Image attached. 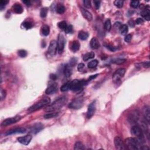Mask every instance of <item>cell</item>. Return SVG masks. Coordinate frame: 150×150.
<instances>
[{"label": "cell", "mask_w": 150, "mask_h": 150, "mask_svg": "<svg viewBox=\"0 0 150 150\" xmlns=\"http://www.w3.org/2000/svg\"><path fill=\"white\" fill-rule=\"evenodd\" d=\"M67 102V98L65 96L58 99L57 100H55L53 103L50 104L48 105L47 107L45 109L46 111H53L55 110H59L62 108L63 106L66 104Z\"/></svg>", "instance_id": "obj_1"}, {"label": "cell", "mask_w": 150, "mask_h": 150, "mask_svg": "<svg viewBox=\"0 0 150 150\" xmlns=\"http://www.w3.org/2000/svg\"><path fill=\"white\" fill-rule=\"evenodd\" d=\"M131 132L134 136H135L136 138L135 139L138 141L140 144L144 143L145 139H144V132L141 128L138 125H135L132 126L131 129Z\"/></svg>", "instance_id": "obj_2"}, {"label": "cell", "mask_w": 150, "mask_h": 150, "mask_svg": "<svg viewBox=\"0 0 150 150\" xmlns=\"http://www.w3.org/2000/svg\"><path fill=\"white\" fill-rule=\"evenodd\" d=\"M50 103V100L49 97H44V98L42 99L41 100H39L37 103H35L32 106L28 109V111L30 112H33L37 111V110H40L45 107V106L49 105Z\"/></svg>", "instance_id": "obj_3"}, {"label": "cell", "mask_w": 150, "mask_h": 150, "mask_svg": "<svg viewBox=\"0 0 150 150\" xmlns=\"http://www.w3.org/2000/svg\"><path fill=\"white\" fill-rule=\"evenodd\" d=\"M124 145L130 150H141V144L134 138L130 137L125 140Z\"/></svg>", "instance_id": "obj_4"}, {"label": "cell", "mask_w": 150, "mask_h": 150, "mask_svg": "<svg viewBox=\"0 0 150 150\" xmlns=\"http://www.w3.org/2000/svg\"><path fill=\"white\" fill-rule=\"evenodd\" d=\"M87 84V81L84 80H79L75 79L70 81V90L74 91H79L83 88L84 86L86 85Z\"/></svg>", "instance_id": "obj_5"}, {"label": "cell", "mask_w": 150, "mask_h": 150, "mask_svg": "<svg viewBox=\"0 0 150 150\" xmlns=\"http://www.w3.org/2000/svg\"><path fill=\"white\" fill-rule=\"evenodd\" d=\"M65 37L63 35L62 33H59L58 35V39L57 42V47H58V52L59 54H61L64 50V48L65 46Z\"/></svg>", "instance_id": "obj_6"}, {"label": "cell", "mask_w": 150, "mask_h": 150, "mask_svg": "<svg viewBox=\"0 0 150 150\" xmlns=\"http://www.w3.org/2000/svg\"><path fill=\"white\" fill-rule=\"evenodd\" d=\"M84 99L83 97L75 99L69 104V107L73 109H79L83 105Z\"/></svg>", "instance_id": "obj_7"}, {"label": "cell", "mask_w": 150, "mask_h": 150, "mask_svg": "<svg viewBox=\"0 0 150 150\" xmlns=\"http://www.w3.org/2000/svg\"><path fill=\"white\" fill-rule=\"evenodd\" d=\"M140 119V114L138 110H134L132 111L128 117V120L131 124L138 123Z\"/></svg>", "instance_id": "obj_8"}, {"label": "cell", "mask_w": 150, "mask_h": 150, "mask_svg": "<svg viewBox=\"0 0 150 150\" xmlns=\"http://www.w3.org/2000/svg\"><path fill=\"white\" fill-rule=\"evenodd\" d=\"M21 119V116H15V117L8 118V119H5V120L3 121L2 123H1V126L5 127L9 126V125L12 124L16 123L20 121Z\"/></svg>", "instance_id": "obj_9"}, {"label": "cell", "mask_w": 150, "mask_h": 150, "mask_svg": "<svg viewBox=\"0 0 150 150\" xmlns=\"http://www.w3.org/2000/svg\"><path fill=\"white\" fill-rule=\"evenodd\" d=\"M126 73V69L124 68L119 69L114 73L113 75V80L114 81H117L121 79L124 76Z\"/></svg>", "instance_id": "obj_10"}, {"label": "cell", "mask_w": 150, "mask_h": 150, "mask_svg": "<svg viewBox=\"0 0 150 150\" xmlns=\"http://www.w3.org/2000/svg\"><path fill=\"white\" fill-rule=\"evenodd\" d=\"M57 50V42L55 40H51L50 42V44L49 45V48H48V53L51 56H53V55L56 54Z\"/></svg>", "instance_id": "obj_11"}, {"label": "cell", "mask_w": 150, "mask_h": 150, "mask_svg": "<svg viewBox=\"0 0 150 150\" xmlns=\"http://www.w3.org/2000/svg\"><path fill=\"white\" fill-rule=\"evenodd\" d=\"M114 142L116 149L119 150H124L126 149L124 143L123 142L121 138L120 137H116L114 138Z\"/></svg>", "instance_id": "obj_12"}, {"label": "cell", "mask_w": 150, "mask_h": 150, "mask_svg": "<svg viewBox=\"0 0 150 150\" xmlns=\"http://www.w3.org/2000/svg\"><path fill=\"white\" fill-rule=\"evenodd\" d=\"M58 84L56 83H52L51 84H49L47 89L45 90V93L47 94H52L58 91Z\"/></svg>", "instance_id": "obj_13"}, {"label": "cell", "mask_w": 150, "mask_h": 150, "mask_svg": "<svg viewBox=\"0 0 150 150\" xmlns=\"http://www.w3.org/2000/svg\"><path fill=\"white\" fill-rule=\"evenodd\" d=\"M96 101H93L89 104L87 112V117L88 119H90L94 115L96 111Z\"/></svg>", "instance_id": "obj_14"}, {"label": "cell", "mask_w": 150, "mask_h": 150, "mask_svg": "<svg viewBox=\"0 0 150 150\" xmlns=\"http://www.w3.org/2000/svg\"><path fill=\"white\" fill-rule=\"evenodd\" d=\"M32 136L30 135H27L24 137H20L17 138V140L19 142L23 144V145H27L30 143V141L32 140Z\"/></svg>", "instance_id": "obj_15"}, {"label": "cell", "mask_w": 150, "mask_h": 150, "mask_svg": "<svg viewBox=\"0 0 150 150\" xmlns=\"http://www.w3.org/2000/svg\"><path fill=\"white\" fill-rule=\"evenodd\" d=\"M26 129L25 128H17V129L11 130H9L8 131H7L5 133L6 135H11L13 134H23L25 133L26 132Z\"/></svg>", "instance_id": "obj_16"}, {"label": "cell", "mask_w": 150, "mask_h": 150, "mask_svg": "<svg viewBox=\"0 0 150 150\" xmlns=\"http://www.w3.org/2000/svg\"><path fill=\"white\" fill-rule=\"evenodd\" d=\"M142 114L145 120L148 122V123H150V107L148 106H144L142 109Z\"/></svg>", "instance_id": "obj_17"}, {"label": "cell", "mask_w": 150, "mask_h": 150, "mask_svg": "<svg viewBox=\"0 0 150 150\" xmlns=\"http://www.w3.org/2000/svg\"><path fill=\"white\" fill-rule=\"evenodd\" d=\"M43 129V125L40 123L35 124L30 129V132L32 134H36Z\"/></svg>", "instance_id": "obj_18"}, {"label": "cell", "mask_w": 150, "mask_h": 150, "mask_svg": "<svg viewBox=\"0 0 150 150\" xmlns=\"http://www.w3.org/2000/svg\"><path fill=\"white\" fill-rule=\"evenodd\" d=\"M90 47H91L93 49H97L100 48V45L99 43V40L97 39V38L93 37L92 39L90 40Z\"/></svg>", "instance_id": "obj_19"}, {"label": "cell", "mask_w": 150, "mask_h": 150, "mask_svg": "<svg viewBox=\"0 0 150 150\" xmlns=\"http://www.w3.org/2000/svg\"><path fill=\"white\" fill-rule=\"evenodd\" d=\"M81 12L82 15L87 20H88V21H91V20H92L93 16L89 11H88L87 10H85L83 8H81Z\"/></svg>", "instance_id": "obj_20"}, {"label": "cell", "mask_w": 150, "mask_h": 150, "mask_svg": "<svg viewBox=\"0 0 150 150\" xmlns=\"http://www.w3.org/2000/svg\"><path fill=\"white\" fill-rule=\"evenodd\" d=\"M12 10L14 12L16 13V14H21V13L23 12V10L22 7L21 6V4H18V3H16L15 4H14V5L12 6Z\"/></svg>", "instance_id": "obj_21"}, {"label": "cell", "mask_w": 150, "mask_h": 150, "mask_svg": "<svg viewBox=\"0 0 150 150\" xmlns=\"http://www.w3.org/2000/svg\"><path fill=\"white\" fill-rule=\"evenodd\" d=\"M72 68H71V66H70L69 65H65V68L63 69V73L64 75L67 78H69L72 75Z\"/></svg>", "instance_id": "obj_22"}, {"label": "cell", "mask_w": 150, "mask_h": 150, "mask_svg": "<svg viewBox=\"0 0 150 150\" xmlns=\"http://www.w3.org/2000/svg\"><path fill=\"white\" fill-rule=\"evenodd\" d=\"M80 47V45L79 42L77 40H75L72 42V45H71L70 49L72 50V51L76 52L79 50Z\"/></svg>", "instance_id": "obj_23"}, {"label": "cell", "mask_w": 150, "mask_h": 150, "mask_svg": "<svg viewBox=\"0 0 150 150\" xmlns=\"http://www.w3.org/2000/svg\"><path fill=\"white\" fill-rule=\"evenodd\" d=\"M150 11L149 8H145L144 10H142L141 12V15L142 17H144L145 18V20H147V21H150Z\"/></svg>", "instance_id": "obj_24"}, {"label": "cell", "mask_w": 150, "mask_h": 150, "mask_svg": "<svg viewBox=\"0 0 150 150\" xmlns=\"http://www.w3.org/2000/svg\"><path fill=\"white\" fill-rule=\"evenodd\" d=\"M78 37L79 38L82 40H85L88 38L89 37V33L86 32H84L83 30H81L79 32L78 34Z\"/></svg>", "instance_id": "obj_25"}, {"label": "cell", "mask_w": 150, "mask_h": 150, "mask_svg": "<svg viewBox=\"0 0 150 150\" xmlns=\"http://www.w3.org/2000/svg\"><path fill=\"white\" fill-rule=\"evenodd\" d=\"M94 56H95V54H94V52H89V53H86V54L84 55L83 58V59L84 61H87L89 60V59L94 58Z\"/></svg>", "instance_id": "obj_26"}, {"label": "cell", "mask_w": 150, "mask_h": 150, "mask_svg": "<svg viewBox=\"0 0 150 150\" xmlns=\"http://www.w3.org/2000/svg\"><path fill=\"white\" fill-rule=\"evenodd\" d=\"M41 31L42 34L44 36L49 35V33H50V28H49V27L47 25H43V27H42Z\"/></svg>", "instance_id": "obj_27"}, {"label": "cell", "mask_w": 150, "mask_h": 150, "mask_svg": "<svg viewBox=\"0 0 150 150\" xmlns=\"http://www.w3.org/2000/svg\"><path fill=\"white\" fill-rule=\"evenodd\" d=\"M70 81H68L65 84H64L60 88V91L62 92H65V91H67L68 90H70Z\"/></svg>", "instance_id": "obj_28"}, {"label": "cell", "mask_w": 150, "mask_h": 150, "mask_svg": "<svg viewBox=\"0 0 150 150\" xmlns=\"http://www.w3.org/2000/svg\"><path fill=\"white\" fill-rule=\"evenodd\" d=\"M65 10H66V8H65V7H64V5L60 4H58L57 7H56V11H57L58 14H63V13L65 12Z\"/></svg>", "instance_id": "obj_29"}, {"label": "cell", "mask_w": 150, "mask_h": 150, "mask_svg": "<svg viewBox=\"0 0 150 150\" xmlns=\"http://www.w3.org/2000/svg\"><path fill=\"white\" fill-rule=\"evenodd\" d=\"M58 113H49L48 114L44 115L43 117L45 119H49L52 118H55L58 117Z\"/></svg>", "instance_id": "obj_30"}, {"label": "cell", "mask_w": 150, "mask_h": 150, "mask_svg": "<svg viewBox=\"0 0 150 150\" xmlns=\"http://www.w3.org/2000/svg\"><path fill=\"white\" fill-rule=\"evenodd\" d=\"M98 63L99 62L97 60L94 59V60L90 61L89 63H88V65H87V66H88V68H90V69H92V68H96V67L97 66V65H98Z\"/></svg>", "instance_id": "obj_31"}, {"label": "cell", "mask_w": 150, "mask_h": 150, "mask_svg": "<svg viewBox=\"0 0 150 150\" xmlns=\"http://www.w3.org/2000/svg\"><path fill=\"white\" fill-rule=\"evenodd\" d=\"M74 149L75 150H84L85 149V147H84V145L81 143L80 141H78V142H76L75 144V147H74Z\"/></svg>", "instance_id": "obj_32"}, {"label": "cell", "mask_w": 150, "mask_h": 150, "mask_svg": "<svg viewBox=\"0 0 150 150\" xmlns=\"http://www.w3.org/2000/svg\"><path fill=\"white\" fill-rule=\"evenodd\" d=\"M120 32L122 35L127 34V33L128 31H129V28H128V27L127 25H121V27H120Z\"/></svg>", "instance_id": "obj_33"}, {"label": "cell", "mask_w": 150, "mask_h": 150, "mask_svg": "<svg viewBox=\"0 0 150 150\" xmlns=\"http://www.w3.org/2000/svg\"><path fill=\"white\" fill-rule=\"evenodd\" d=\"M111 21H110V20L109 19V20H106L105 23H104V28H105L106 30L109 31V30H111Z\"/></svg>", "instance_id": "obj_34"}, {"label": "cell", "mask_w": 150, "mask_h": 150, "mask_svg": "<svg viewBox=\"0 0 150 150\" xmlns=\"http://www.w3.org/2000/svg\"><path fill=\"white\" fill-rule=\"evenodd\" d=\"M48 11V10L47 8H45H45H42L41 10H40V17H41L42 18H45V17H46V15H47Z\"/></svg>", "instance_id": "obj_35"}, {"label": "cell", "mask_w": 150, "mask_h": 150, "mask_svg": "<svg viewBox=\"0 0 150 150\" xmlns=\"http://www.w3.org/2000/svg\"><path fill=\"white\" fill-rule=\"evenodd\" d=\"M58 26L60 29H62V30H65V29L67 28V27H68L66 22L65 21H61L60 22L58 23Z\"/></svg>", "instance_id": "obj_36"}, {"label": "cell", "mask_w": 150, "mask_h": 150, "mask_svg": "<svg viewBox=\"0 0 150 150\" xmlns=\"http://www.w3.org/2000/svg\"><path fill=\"white\" fill-rule=\"evenodd\" d=\"M22 26L26 30H30L32 27V24L30 21H25L22 24Z\"/></svg>", "instance_id": "obj_37"}, {"label": "cell", "mask_w": 150, "mask_h": 150, "mask_svg": "<svg viewBox=\"0 0 150 150\" xmlns=\"http://www.w3.org/2000/svg\"><path fill=\"white\" fill-rule=\"evenodd\" d=\"M114 4L115 6L117 7V8H121L123 6L124 1H121V0H116V1L114 2Z\"/></svg>", "instance_id": "obj_38"}, {"label": "cell", "mask_w": 150, "mask_h": 150, "mask_svg": "<svg viewBox=\"0 0 150 150\" xmlns=\"http://www.w3.org/2000/svg\"><path fill=\"white\" fill-rule=\"evenodd\" d=\"M130 6L133 8H137L140 6V2L138 1H132L130 2Z\"/></svg>", "instance_id": "obj_39"}, {"label": "cell", "mask_w": 150, "mask_h": 150, "mask_svg": "<svg viewBox=\"0 0 150 150\" xmlns=\"http://www.w3.org/2000/svg\"><path fill=\"white\" fill-rule=\"evenodd\" d=\"M18 54L19 56H20V57L25 58V57H26V56H27V52L25 50H23V49H22V50H18Z\"/></svg>", "instance_id": "obj_40"}, {"label": "cell", "mask_w": 150, "mask_h": 150, "mask_svg": "<svg viewBox=\"0 0 150 150\" xmlns=\"http://www.w3.org/2000/svg\"><path fill=\"white\" fill-rule=\"evenodd\" d=\"M126 62V59H114L112 61V62L114 63L118 64V65H121V64H123V63Z\"/></svg>", "instance_id": "obj_41"}, {"label": "cell", "mask_w": 150, "mask_h": 150, "mask_svg": "<svg viewBox=\"0 0 150 150\" xmlns=\"http://www.w3.org/2000/svg\"><path fill=\"white\" fill-rule=\"evenodd\" d=\"M8 2H9V1H6V0H1L0 1V8H1V10H2L4 7H5V5L8 4Z\"/></svg>", "instance_id": "obj_42"}, {"label": "cell", "mask_w": 150, "mask_h": 150, "mask_svg": "<svg viewBox=\"0 0 150 150\" xmlns=\"http://www.w3.org/2000/svg\"><path fill=\"white\" fill-rule=\"evenodd\" d=\"M83 4L84 7L87 8H90L91 7V1H89V0H84L83 1Z\"/></svg>", "instance_id": "obj_43"}, {"label": "cell", "mask_w": 150, "mask_h": 150, "mask_svg": "<svg viewBox=\"0 0 150 150\" xmlns=\"http://www.w3.org/2000/svg\"><path fill=\"white\" fill-rule=\"evenodd\" d=\"M7 95V92L5 90L1 89V101H2L5 98Z\"/></svg>", "instance_id": "obj_44"}, {"label": "cell", "mask_w": 150, "mask_h": 150, "mask_svg": "<svg viewBox=\"0 0 150 150\" xmlns=\"http://www.w3.org/2000/svg\"><path fill=\"white\" fill-rule=\"evenodd\" d=\"M65 32L66 33H70L73 32V27L72 25H69L67 27V28L65 29Z\"/></svg>", "instance_id": "obj_45"}, {"label": "cell", "mask_w": 150, "mask_h": 150, "mask_svg": "<svg viewBox=\"0 0 150 150\" xmlns=\"http://www.w3.org/2000/svg\"><path fill=\"white\" fill-rule=\"evenodd\" d=\"M93 3H94V6H95L96 9L99 10L100 7V4H101V2H100V1H93Z\"/></svg>", "instance_id": "obj_46"}, {"label": "cell", "mask_w": 150, "mask_h": 150, "mask_svg": "<svg viewBox=\"0 0 150 150\" xmlns=\"http://www.w3.org/2000/svg\"><path fill=\"white\" fill-rule=\"evenodd\" d=\"M132 39V35L131 34H128L125 36L124 38V40L126 42H130L131 41Z\"/></svg>", "instance_id": "obj_47"}, {"label": "cell", "mask_w": 150, "mask_h": 150, "mask_svg": "<svg viewBox=\"0 0 150 150\" xmlns=\"http://www.w3.org/2000/svg\"><path fill=\"white\" fill-rule=\"evenodd\" d=\"M106 48H107V49H109L110 50H111V51H112V52H114L116 50V49H117V48L114 47V46H111V45H106Z\"/></svg>", "instance_id": "obj_48"}, {"label": "cell", "mask_w": 150, "mask_h": 150, "mask_svg": "<svg viewBox=\"0 0 150 150\" xmlns=\"http://www.w3.org/2000/svg\"><path fill=\"white\" fill-rule=\"evenodd\" d=\"M84 67V65L83 63H79L78 66V70L79 71L82 70L83 69Z\"/></svg>", "instance_id": "obj_49"}, {"label": "cell", "mask_w": 150, "mask_h": 150, "mask_svg": "<svg viewBox=\"0 0 150 150\" xmlns=\"http://www.w3.org/2000/svg\"><path fill=\"white\" fill-rule=\"evenodd\" d=\"M22 2L28 7L31 6V2L30 0H24V1H22Z\"/></svg>", "instance_id": "obj_50"}, {"label": "cell", "mask_w": 150, "mask_h": 150, "mask_svg": "<svg viewBox=\"0 0 150 150\" xmlns=\"http://www.w3.org/2000/svg\"><path fill=\"white\" fill-rule=\"evenodd\" d=\"M135 23H136V24H138V25L142 24V23H144V20H143V19L140 18H137V20H136V21H135Z\"/></svg>", "instance_id": "obj_51"}, {"label": "cell", "mask_w": 150, "mask_h": 150, "mask_svg": "<svg viewBox=\"0 0 150 150\" xmlns=\"http://www.w3.org/2000/svg\"><path fill=\"white\" fill-rule=\"evenodd\" d=\"M76 59H72V60H71V61L70 62V66L71 67H72V66H73L74 65H75L76 63Z\"/></svg>", "instance_id": "obj_52"}, {"label": "cell", "mask_w": 150, "mask_h": 150, "mask_svg": "<svg viewBox=\"0 0 150 150\" xmlns=\"http://www.w3.org/2000/svg\"><path fill=\"white\" fill-rule=\"evenodd\" d=\"M121 25H122L121 24V23L120 22H116L115 23V24H114V27L116 28H117V29H119V28H120V27H121Z\"/></svg>", "instance_id": "obj_53"}, {"label": "cell", "mask_w": 150, "mask_h": 150, "mask_svg": "<svg viewBox=\"0 0 150 150\" xmlns=\"http://www.w3.org/2000/svg\"><path fill=\"white\" fill-rule=\"evenodd\" d=\"M50 78L52 80H55L57 79V76L55 75V74H51V75H50Z\"/></svg>", "instance_id": "obj_54"}, {"label": "cell", "mask_w": 150, "mask_h": 150, "mask_svg": "<svg viewBox=\"0 0 150 150\" xmlns=\"http://www.w3.org/2000/svg\"><path fill=\"white\" fill-rule=\"evenodd\" d=\"M142 66H143L144 68H150V62H145V63H143V64H142Z\"/></svg>", "instance_id": "obj_55"}, {"label": "cell", "mask_w": 150, "mask_h": 150, "mask_svg": "<svg viewBox=\"0 0 150 150\" xmlns=\"http://www.w3.org/2000/svg\"><path fill=\"white\" fill-rule=\"evenodd\" d=\"M98 76V74H96V75H91V76H90V78H89V80H91L93 79H95L96 77Z\"/></svg>", "instance_id": "obj_56"}]
</instances>
